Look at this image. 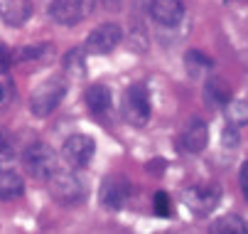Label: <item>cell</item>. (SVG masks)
<instances>
[{
    "instance_id": "cell-1",
    "label": "cell",
    "mask_w": 248,
    "mask_h": 234,
    "mask_svg": "<svg viewBox=\"0 0 248 234\" xmlns=\"http://www.w3.org/2000/svg\"><path fill=\"white\" fill-rule=\"evenodd\" d=\"M64 96H66V84L62 79H47L30 96V111L37 118H47L64 101Z\"/></svg>"
},
{
    "instance_id": "cell-2",
    "label": "cell",
    "mask_w": 248,
    "mask_h": 234,
    "mask_svg": "<svg viewBox=\"0 0 248 234\" xmlns=\"http://www.w3.org/2000/svg\"><path fill=\"white\" fill-rule=\"evenodd\" d=\"M22 165L32 178L49 180L57 173V153L47 143H32L22 153Z\"/></svg>"
},
{
    "instance_id": "cell-3",
    "label": "cell",
    "mask_w": 248,
    "mask_h": 234,
    "mask_svg": "<svg viewBox=\"0 0 248 234\" xmlns=\"http://www.w3.org/2000/svg\"><path fill=\"white\" fill-rule=\"evenodd\" d=\"M123 116L128 123L143 128L150 121V96L143 84H133L123 94Z\"/></svg>"
},
{
    "instance_id": "cell-4",
    "label": "cell",
    "mask_w": 248,
    "mask_h": 234,
    "mask_svg": "<svg viewBox=\"0 0 248 234\" xmlns=\"http://www.w3.org/2000/svg\"><path fill=\"white\" fill-rule=\"evenodd\" d=\"M49 192L59 205H79L86 197V187L74 173H54L49 178Z\"/></svg>"
},
{
    "instance_id": "cell-5",
    "label": "cell",
    "mask_w": 248,
    "mask_h": 234,
    "mask_svg": "<svg viewBox=\"0 0 248 234\" xmlns=\"http://www.w3.org/2000/svg\"><path fill=\"white\" fill-rule=\"evenodd\" d=\"M47 13L54 22L72 27L93 13V0H52Z\"/></svg>"
},
{
    "instance_id": "cell-6",
    "label": "cell",
    "mask_w": 248,
    "mask_h": 234,
    "mask_svg": "<svg viewBox=\"0 0 248 234\" xmlns=\"http://www.w3.org/2000/svg\"><path fill=\"white\" fill-rule=\"evenodd\" d=\"M121 40H123L121 25L103 22L96 30L89 32V37H86V52H91V54H108V52H113L121 45Z\"/></svg>"
},
{
    "instance_id": "cell-7",
    "label": "cell",
    "mask_w": 248,
    "mask_h": 234,
    "mask_svg": "<svg viewBox=\"0 0 248 234\" xmlns=\"http://www.w3.org/2000/svg\"><path fill=\"white\" fill-rule=\"evenodd\" d=\"M130 192H133L130 183H128L125 178H121V175H113V178H106V180L101 183L98 200H101V205H103L106 210L118 212V210L125 207V202L130 200Z\"/></svg>"
},
{
    "instance_id": "cell-8",
    "label": "cell",
    "mask_w": 248,
    "mask_h": 234,
    "mask_svg": "<svg viewBox=\"0 0 248 234\" xmlns=\"http://www.w3.org/2000/svg\"><path fill=\"white\" fill-rule=\"evenodd\" d=\"M96 153V143L91 136L86 133H74L64 141V148H62V158L72 165V168H84V165L93 158Z\"/></svg>"
},
{
    "instance_id": "cell-9",
    "label": "cell",
    "mask_w": 248,
    "mask_h": 234,
    "mask_svg": "<svg viewBox=\"0 0 248 234\" xmlns=\"http://www.w3.org/2000/svg\"><path fill=\"white\" fill-rule=\"evenodd\" d=\"M221 202V187L219 185H197L187 190V207L194 215H209L217 205Z\"/></svg>"
},
{
    "instance_id": "cell-10",
    "label": "cell",
    "mask_w": 248,
    "mask_h": 234,
    "mask_svg": "<svg viewBox=\"0 0 248 234\" xmlns=\"http://www.w3.org/2000/svg\"><path fill=\"white\" fill-rule=\"evenodd\" d=\"M150 15L157 25L162 27H174L185 17V3L182 0H153L150 3Z\"/></svg>"
},
{
    "instance_id": "cell-11",
    "label": "cell",
    "mask_w": 248,
    "mask_h": 234,
    "mask_svg": "<svg viewBox=\"0 0 248 234\" xmlns=\"http://www.w3.org/2000/svg\"><path fill=\"white\" fill-rule=\"evenodd\" d=\"M209 143V126L202 118H192L187 121L185 131H182V148L189 153H202Z\"/></svg>"
},
{
    "instance_id": "cell-12",
    "label": "cell",
    "mask_w": 248,
    "mask_h": 234,
    "mask_svg": "<svg viewBox=\"0 0 248 234\" xmlns=\"http://www.w3.org/2000/svg\"><path fill=\"white\" fill-rule=\"evenodd\" d=\"M0 15L10 27H22L32 17V0H3Z\"/></svg>"
},
{
    "instance_id": "cell-13",
    "label": "cell",
    "mask_w": 248,
    "mask_h": 234,
    "mask_svg": "<svg viewBox=\"0 0 248 234\" xmlns=\"http://www.w3.org/2000/svg\"><path fill=\"white\" fill-rule=\"evenodd\" d=\"M231 99H233L231 86L224 79H209L206 82V86H204V101H206V106L221 109V106H226L231 101Z\"/></svg>"
},
{
    "instance_id": "cell-14",
    "label": "cell",
    "mask_w": 248,
    "mask_h": 234,
    "mask_svg": "<svg viewBox=\"0 0 248 234\" xmlns=\"http://www.w3.org/2000/svg\"><path fill=\"white\" fill-rule=\"evenodd\" d=\"M86 106L91 114H103L111 106V89L103 84H93L86 89Z\"/></svg>"
},
{
    "instance_id": "cell-15",
    "label": "cell",
    "mask_w": 248,
    "mask_h": 234,
    "mask_svg": "<svg viewBox=\"0 0 248 234\" xmlns=\"http://www.w3.org/2000/svg\"><path fill=\"white\" fill-rule=\"evenodd\" d=\"M25 192V183L13 170H0V200H15Z\"/></svg>"
},
{
    "instance_id": "cell-16",
    "label": "cell",
    "mask_w": 248,
    "mask_h": 234,
    "mask_svg": "<svg viewBox=\"0 0 248 234\" xmlns=\"http://www.w3.org/2000/svg\"><path fill=\"white\" fill-rule=\"evenodd\" d=\"M185 64H187V72H189L192 77H199V74H204V72H211L214 59L206 57V54L199 52V50H189V52L185 54Z\"/></svg>"
},
{
    "instance_id": "cell-17",
    "label": "cell",
    "mask_w": 248,
    "mask_h": 234,
    "mask_svg": "<svg viewBox=\"0 0 248 234\" xmlns=\"http://www.w3.org/2000/svg\"><path fill=\"white\" fill-rule=\"evenodd\" d=\"M243 229H246V222L238 215H224L211 224L214 234H243Z\"/></svg>"
},
{
    "instance_id": "cell-18",
    "label": "cell",
    "mask_w": 248,
    "mask_h": 234,
    "mask_svg": "<svg viewBox=\"0 0 248 234\" xmlns=\"http://www.w3.org/2000/svg\"><path fill=\"white\" fill-rule=\"evenodd\" d=\"M224 114H226L229 123L243 126V123H248V101L246 99H231V101L224 106Z\"/></svg>"
},
{
    "instance_id": "cell-19",
    "label": "cell",
    "mask_w": 248,
    "mask_h": 234,
    "mask_svg": "<svg viewBox=\"0 0 248 234\" xmlns=\"http://www.w3.org/2000/svg\"><path fill=\"white\" fill-rule=\"evenodd\" d=\"M64 69H66V74H74V77H84L86 74V57H84L81 47L69 50L64 54Z\"/></svg>"
},
{
    "instance_id": "cell-20",
    "label": "cell",
    "mask_w": 248,
    "mask_h": 234,
    "mask_svg": "<svg viewBox=\"0 0 248 234\" xmlns=\"http://www.w3.org/2000/svg\"><path fill=\"white\" fill-rule=\"evenodd\" d=\"M47 45H30V47H22V50H15L13 52V62H25V59H40L47 54Z\"/></svg>"
},
{
    "instance_id": "cell-21",
    "label": "cell",
    "mask_w": 248,
    "mask_h": 234,
    "mask_svg": "<svg viewBox=\"0 0 248 234\" xmlns=\"http://www.w3.org/2000/svg\"><path fill=\"white\" fill-rule=\"evenodd\" d=\"M221 146H224L226 150H233V148H238V146H241V133H238V126L229 123V126L221 131Z\"/></svg>"
},
{
    "instance_id": "cell-22",
    "label": "cell",
    "mask_w": 248,
    "mask_h": 234,
    "mask_svg": "<svg viewBox=\"0 0 248 234\" xmlns=\"http://www.w3.org/2000/svg\"><path fill=\"white\" fill-rule=\"evenodd\" d=\"M15 160H17V153H15V148L0 141V170H10L13 165H15Z\"/></svg>"
},
{
    "instance_id": "cell-23",
    "label": "cell",
    "mask_w": 248,
    "mask_h": 234,
    "mask_svg": "<svg viewBox=\"0 0 248 234\" xmlns=\"http://www.w3.org/2000/svg\"><path fill=\"white\" fill-rule=\"evenodd\" d=\"M153 210H155V215H160V217H170V215H172V202H170V195H167V192L160 190V192L155 195Z\"/></svg>"
},
{
    "instance_id": "cell-24",
    "label": "cell",
    "mask_w": 248,
    "mask_h": 234,
    "mask_svg": "<svg viewBox=\"0 0 248 234\" xmlns=\"http://www.w3.org/2000/svg\"><path fill=\"white\" fill-rule=\"evenodd\" d=\"M13 64V50H8L5 45H0V69Z\"/></svg>"
},
{
    "instance_id": "cell-25",
    "label": "cell",
    "mask_w": 248,
    "mask_h": 234,
    "mask_svg": "<svg viewBox=\"0 0 248 234\" xmlns=\"http://www.w3.org/2000/svg\"><path fill=\"white\" fill-rule=\"evenodd\" d=\"M162 170H165V160H162V158H155V160L148 163V173H157V175H160Z\"/></svg>"
},
{
    "instance_id": "cell-26",
    "label": "cell",
    "mask_w": 248,
    "mask_h": 234,
    "mask_svg": "<svg viewBox=\"0 0 248 234\" xmlns=\"http://www.w3.org/2000/svg\"><path fill=\"white\" fill-rule=\"evenodd\" d=\"M106 10H121L123 8V0H101Z\"/></svg>"
},
{
    "instance_id": "cell-27",
    "label": "cell",
    "mask_w": 248,
    "mask_h": 234,
    "mask_svg": "<svg viewBox=\"0 0 248 234\" xmlns=\"http://www.w3.org/2000/svg\"><path fill=\"white\" fill-rule=\"evenodd\" d=\"M241 190H243V195H246V200H248V180H241Z\"/></svg>"
},
{
    "instance_id": "cell-28",
    "label": "cell",
    "mask_w": 248,
    "mask_h": 234,
    "mask_svg": "<svg viewBox=\"0 0 248 234\" xmlns=\"http://www.w3.org/2000/svg\"><path fill=\"white\" fill-rule=\"evenodd\" d=\"M0 99H3V84H0Z\"/></svg>"
},
{
    "instance_id": "cell-29",
    "label": "cell",
    "mask_w": 248,
    "mask_h": 234,
    "mask_svg": "<svg viewBox=\"0 0 248 234\" xmlns=\"http://www.w3.org/2000/svg\"><path fill=\"white\" fill-rule=\"evenodd\" d=\"M243 234H248V224H246V229H243Z\"/></svg>"
}]
</instances>
